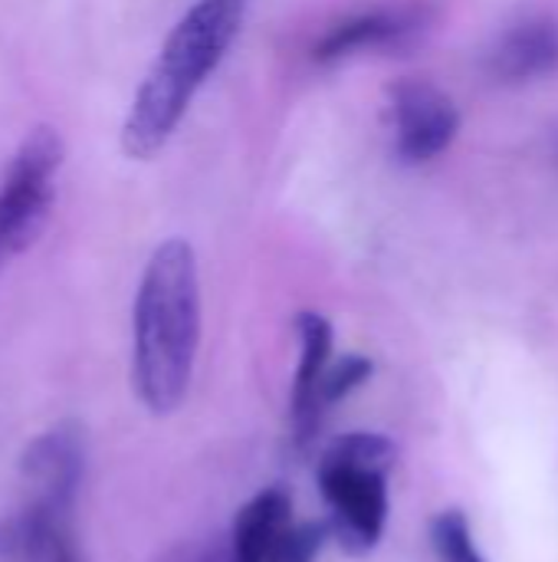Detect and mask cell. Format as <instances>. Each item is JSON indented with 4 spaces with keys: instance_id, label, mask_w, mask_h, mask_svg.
I'll return each mask as SVG.
<instances>
[{
    "instance_id": "1",
    "label": "cell",
    "mask_w": 558,
    "mask_h": 562,
    "mask_svg": "<svg viewBox=\"0 0 558 562\" xmlns=\"http://www.w3.org/2000/svg\"><path fill=\"white\" fill-rule=\"evenodd\" d=\"M201 346V280L194 247L164 240L138 283L132 306V389L151 415H171L187 398Z\"/></svg>"
},
{
    "instance_id": "2",
    "label": "cell",
    "mask_w": 558,
    "mask_h": 562,
    "mask_svg": "<svg viewBox=\"0 0 558 562\" xmlns=\"http://www.w3.org/2000/svg\"><path fill=\"white\" fill-rule=\"evenodd\" d=\"M247 7L250 0H197L178 20L125 115L122 151L128 158L145 161L168 145L197 89L240 36Z\"/></svg>"
},
{
    "instance_id": "3",
    "label": "cell",
    "mask_w": 558,
    "mask_h": 562,
    "mask_svg": "<svg viewBox=\"0 0 558 562\" xmlns=\"http://www.w3.org/2000/svg\"><path fill=\"white\" fill-rule=\"evenodd\" d=\"M395 458L398 448L375 431L342 435L319 458L316 481L329 510L326 530L352 557L372 553L385 533Z\"/></svg>"
},
{
    "instance_id": "4",
    "label": "cell",
    "mask_w": 558,
    "mask_h": 562,
    "mask_svg": "<svg viewBox=\"0 0 558 562\" xmlns=\"http://www.w3.org/2000/svg\"><path fill=\"white\" fill-rule=\"evenodd\" d=\"M62 138L56 128H33L0 181V273L33 247L56 201V175L62 168Z\"/></svg>"
},
{
    "instance_id": "5",
    "label": "cell",
    "mask_w": 558,
    "mask_h": 562,
    "mask_svg": "<svg viewBox=\"0 0 558 562\" xmlns=\"http://www.w3.org/2000/svg\"><path fill=\"white\" fill-rule=\"evenodd\" d=\"M86 461L89 448L82 425L56 422L53 428L39 431L20 458L26 504L76 514V501L86 484Z\"/></svg>"
},
{
    "instance_id": "6",
    "label": "cell",
    "mask_w": 558,
    "mask_h": 562,
    "mask_svg": "<svg viewBox=\"0 0 558 562\" xmlns=\"http://www.w3.org/2000/svg\"><path fill=\"white\" fill-rule=\"evenodd\" d=\"M391 122L395 155L405 165L441 158L460 132L457 102L428 79H401L391 86Z\"/></svg>"
},
{
    "instance_id": "7",
    "label": "cell",
    "mask_w": 558,
    "mask_h": 562,
    "mask_svg": "<svg viewBox=\"0 0 558 562\" xmlns=\"http://www.w3.org/2000/svg\"><path fill=\"white\" fill-rule=\"evenodd\" d=\"M428 23H431V16L424 7L362 10V13H352V16L339 20L335 26H329L312 46V59L319 66H332V63H342L358 53L408 46L428 30Z\"/></svg>"
},
{
    "instance_id": "8",
    "label": "cell",
    "mask_w": 558,
    "mask_h": 562,
    "mask_svg": "<svg viewBox=\"0 0 558 562\" xmlns=\"http://www.w3.org/2000/svg\"><path fill=\"white\" fill-rule=\"evenodd\" d=\"M296 336H299V366L289 392V438L296 451H306L326 422L319 402V382L326 366L332 362V323L322 313L306 310L296 316Z\"/></svg>"
},
{
    "instance_id": "9",
    "label": "cell",
    "mask_w": 558,
    "mask_h": 562,
    "mask_svg": "<svg viewBox=\"0 0 558 562\" xmlns=\"http://www.w3.org/2000/svg\"><path fill=\"white\" fill-rule=\"evenodd\" d=\"M0 562H86L72 514L23 501L0 520Z\"/></svg>"
},
{
    "instance_id": "10",
    "label": "cell",
    "mask_w": 558,
    "mask_h": 562,
    "mask_svg": "<svg viewBox=\"0 0 558 562\" xmlns=\"http://www.w3.org/2000/svg\"><path fill=\"white\" fill-rule=\"evenodd\" d=\"M558 69V20L520 16L487 49V72L497 82H533Z\"/></svg>"
},
{
    "instance_id": "11",
    "label": "cell",
    "mask_w": 558,
    "mask_h": 562,
    "mask_svg": "<svg viewBox=\"0 0 558 562\" xmlns=\"http://www.w3.org/2000/svg\"><path fill=\"white\" fill-rule=\"evenodd\" d=\"M289 524H293V497L283 487L260 491L234 517L227 537V562H266Z\"/></svg>"
},
{
    "instance_id": "12",
    "label": "cell",
    "mask_w": 558,
    "mask_h": 562,
    "mask_svg": "<svg viewBox=\"0 0 558 562\" xmlns=\"http://www.w3.org/2000/svg\"><path fill=\"white\" fill-rule=\"evenodd\" d=\"M431 543L444 562H487L477 550L470 520L460 510H444L431 524Z\"/></svg>"
},
{
    "instance_id": "13",
    "label": "cell",
    "mask_w": 558,
    "mask_h": 562,
    "mask_svg": "<svg viewBox=\"0 0 558 562\" xmlns=\"http://www.w3.org/2000/svg\"><path fill=\"white\" fill-rule=\"evenodd\" d=\"M375 366L365 359V356H342V359H332L322 372V382H319V402H322V412L329 415L342 398H349L355 389H362L368 379H372Z\"/></svg>"
},
{
    "instance_id": "14",
    "label": "cell",
    "mask_w": 558,
    "mask_h": 562,
    "mask_svg": "<svg viewBox=\"0 0 558 562\" xmlns=\"http://www.w3.org/2000/svg\"><path fill=\"white\" fill-rule=\"evenodd\" d=\"M326 524H289L266 562H316L326 547Z\"/></svg>"
},
{
    "instance_id": "15",
    "label": "cell",
    "mask_w": 558,
    "mask_h": 562,
    "mask_svg": "<svg viewBox=\"0 0 558 562\" xmlns=\"http://www.w3.org/2000/svg\"><path fill=\"white\" fill-rule=\"evenodd\" d=\"M155 562H227V540L224 537H191L164 550Z\"/></svg>"
}]
</instances>
